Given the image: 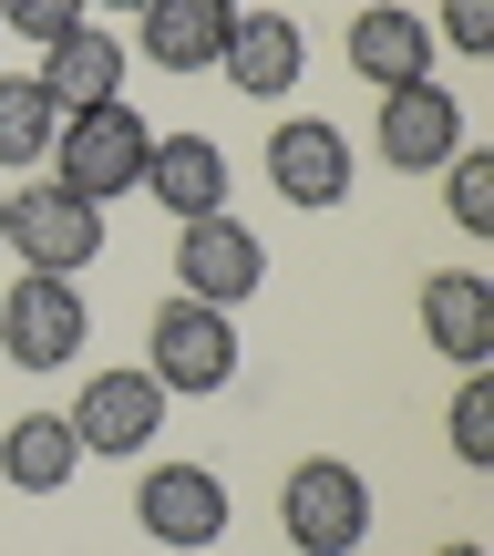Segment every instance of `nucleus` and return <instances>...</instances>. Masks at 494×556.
<instances>
[{"instance_id": "dca6fc26", "label": "nucleus", "mask_w": 494, "mask_h": 556, "mask_svg": "<svg viewBox=\"0 0 494 556\" xmlns=\"http://www.w3.org/2000/svg\"><path fill=\"white\" fill-rule=\"evenodd\" d=\"M144 197H155L176 227L227 217V155L206 135H155V155H144Z\"/></svg>"}, {"instance_id": "b1692460", "label": "nucleus", "mask_w": 494, "mask_h": 556, "mask_svg": "<svg viewBox=\"0 0 494 556\" xmlns=\"http://www.w3.org/2000/svg\"><path fill=\"white\" fill-rule=\"evenodd\" d=\"M83 11H144V0H83Z\"/></svg>"}, {"instance_id": "f03ea898", "label": "nucleus", "mask_w": 494, "mask_h": 556, "mask_svg": "<svg viewBox=\"0 0 494 556\" xmlns=\"http://www.w3.org/2000/svg\"><path fill=\"white\" fill-rule=\"evenodd\" d=\"M83 340H93V309H83L73 278L21 268L0 289V361L11 371H62V361H83Z\"/></svg>"}, {"instance_id": "2eb2a0df", "label": "nucleus", "mask_w": 494, "mask_h": 556, "mask_svg": "<svg viewBox=\"0 0 494 556\" xmlns=\"http://www.w3.org/2000/svg\"><path fill=\"white\" fill-rule=\"evenodd\" d=\"M422 340H433L443 361H464V371H484V361H494V278L433 268V278H422Z\"/></svg>"}, {"instance_id": "1a4fd4ad", "label": "nucleus", "mask_w": 494, "mask_h": 556, "mask_svg": "<svg viewBox=\"0 0 494 556\" xmlns=\"http://www.w3.org/2000/svg\"><path fill=\"white\" fill-rule=\"evenodd\" d=\"M268 186L289 206H340L351 197V135H340L330 114H278L268 135Z\"/></svg>"}, {"instance_id": "9d476101", "label": "nucleus", "mask_w": 494, "mask_h": 556, "mask_svg": "<svg viewBox=\"0 0 494 556\" xmlns=\"http://www.w3.org/2000/svg\"><path fill=\"white\" fill-rule=\"evenodd\" d=\"M227 31H238V0H144L135 11V52L155 73H217Z\"/></svg>"}, {"instance_id": "412c9836", "label": "nucleus", "mask_w": 494, "mask_h": 556, "mask_svg": "<svg viewBox=\"0 0 494 556\" xmlns=\"http://www.w3.org/2000/svg\"><path fill=\"white\" fill-rule=\"evenodd\" d=\"M433 41H443V52H494V0H443V11H433Z\"/></svg>"}, {"instance_id": "ddd939ff", "label": "nucleus", "mask_w": 494, "mask_h": 556, "mask_svg": "<svg viewBox=\"0 0 494 556\" xmlns=\"http://www.w3.org/2000/svg\"><path fill=\"white\" fill-rule=\"evenodd\" d=\"M124 62H135V52H124L114 31L73 21V31H52V41H41V73H31V83L62 103V114H93V103H124Z\"/></svg>"}, {"instance_id": "0eeeda50", "label": "nucleus", "mask_w": 494, "mask_h": 556, "mask_svg": "<svg viewBox=\"0 0 494 556\" xmlns=\"http://www.w3.org/2000/svg\"><path fill=\"white\" fill-rule=\"evenodd\" d=\"M135 526L165 556H197V546L227 536V484L206 475V464H155V475L135 484Z\"/></svg>"}, {"instance_id": "20e7f679", "label": "nucleus", "mask_w": 494, "mask_h": 556, "mask_svg": "<svg viewBox=\"0 0 494 556\" xmlns=\"http://www.w3.org/2000/svg\"><path fill=\"white\" fill-rule=\"evenodd\" d=\"M0 248H21V268H41V278H83V268L103 258V206H83L73 186L31 176V186H11V227H0Z\"/></svg>"}, {"instance_id": "a211bd4d", "label": "nucleus", "mask_w": 494, "mask_h": 556, "mask_svg": "<svg viewBox=\"0 0 494 556\" xmlns=\"http://www.w3.org/2000/svg\"><path fill=\"white\" fill-rule=\"evenodd\" d=\"M52 135H62V103L41 93L31 73H0V176L52 165Z\"/></svg>"}, {"instance_id": "423d86ee", "label": "nucleus", "mask_w": 494, "mask_h": 556, "mask_svg": "<svg viewBox=\"0 0 494 556\" xmlns=\"http://www.w3.org/2000/svg\"><path fill=\"white\" fill-rule=\"evenodd\" d=\"M62 422H73L83 454H144V443H165V381L155 371H93Z\"/></svg>"}, {"instance_id": "393cba45", "label": "nucleus", "mask_w": 494, "mask_h": 556, "mask_svg": "<svg viewBox=\"0 0 494 556\" xmlns=\"http://www.w3.org/2000/svg\"><path fill=\"white\" fill-rule=\"evenodd\" d=\"M0 227H11V186H0Z\"/></svg>"}, {"instance_id": "6ab92c4d", "label": "nucleus", "mask_w": 494, "mask_h": 556, "mask_svg": "<svg viewBox=\"0 0 494 556\" xmlns=\"http://www.w3.org/2000/svg\"><path fill=\"white\" fill-rule=\"evenodd\" d=\"M443 206H454L464 238H494V155L484 144H464V155L443 165Z\"/></svg>"}, {"instance_id": "f257e3e1", "label": "nucleus", "mask_w": 494, "mask_h": 556, "mask_svg": "<svg viewBox=\"0 0 494 556\" xmlns=\"http://www.w3.org/2000/svg\"><path fill=\"white\" fill-rule=\"evenodd\" d=\"M144 155H155V124H144L135 103H93V114H62V135H52V186H73L83 206L135 197V186H144Z\"/></svg>"}, {"instance_id": "4468645a", "label": "nucleus", "mask_w": 494, "mask_h": 556, "mask_svg": "<svg viewBox=\"0 0 494 556\" xmlns=\"http://www.w3.org/2000/svg\"><path fill=\"white\" fill-rule=\"evenodd\" d=\"M217 73L238 83L248 103H278V93H299V73H309V41H299L289 11H238V31H227V62H217Z\"/></svg>"}, {"instance_id": "9b49d317", "label": "nucleus", "mask_w": 494, "mask_h": 556, "mask_svg": "<svg viewBox=\"0 0 494 556\" xmlns=\"http://www.w3.org/2000/svg\"><path fill=\"white\" fill-rule=\"evenodd\" d=\"M340 52H351V73L371 83V93H402V83H433V21L422 11H402V0H371V11L351 21V41H340Z\"/></svg>"}, {"instance_id": "f3484780", "label": "nucleus", "mask_w": 494, "mask_h": 556, "mask_svg": "<svg viewBox=\"0 0 494 556\" xmlns=\"http://www.w3.org/2000/svg\"><path fill=\"white\" fill-rule=\"evenodd\" d=\"M83 475V443L62 413H21L11 433H0V484L11 495H62V484Z\"/></svg>"}, {"instance_id": "6e6552de", "label": "nucleus", "mask_w": 494, "mask_h": 556, "mask_svg": "<svg viewBox=\"0 0 494 556\" xmlns=\"http://www.w3.org/2000/svg\"><path fill=\"white\" fill-rule=\"evenodd\" d=\"M381 165H402V176H443V165L464 155V103L443 93V83H402V93H381Z\"/></svg>"}, {"instance_id": "aec40b11", "label": "nucleus", "mask_w": 494, "mask_h": 556, "mask_svg": "<svg viewBox=\"0 0 494 556\" xmlns=\"http://www.w3.org/2000/svg\"><path fill=\"white\" fill-rule=\"evenodd\" d=\"M443 433H454V454L474 464H494V371H464V392H454V413H443Z\"/></svg>"}, {"instance_id": "f8f14e48", "label": "nucleus", "mask_w": 494, "mask_h": 556, "mask_svg": "<svg viewBox=\"0 0 494 556\" xmlns=\"http://www.w3.org/2000/svg\"><path fill=\"white\" fill-rule=\"evenodd\" d=\"M176 278H186V299H206V309H238V299H257V278H268V248H257L238 217H197L176 238Z\"/></svg>"}, {"instance_id": "5701e85b", "label": "nucleus", "mask_w": 494, "mask_h": 556, "mask_svg": "<svg viewBox=\"0 0 494 556\" xmlns=\"http://www.w3.org/2000/svg\"><path fill=\"white\" fill-rule=\"evenodd\" d=\"M433 556H484V546H474V536H454V546H433Z\"/></svg>"}, {"instance_id": "7ed1b4c3", "label": "nucleus", "mask_w": 494, "mask_h": 556, "mask_svg": "<svg viewBox=\"0 0 494 556\" xmlns=\"http://www.w3.org/2000/svg\"><path fill=\"white\" fill-rule=\"evenodd\" d=\"M278 526H289L299 556H351L360 536H371V484H360V464H289V484H278Z\"/></svg>"}, {"instance_id": "4be33fe9", "label": "nucleus", "mask_w": 494, "mask_h": 556, "mask_svg": "<svg viewBox=\"0 0 494 556\" xmlns=\"http://www.w3.org/2000/svg\"><path fill=\"white\" fill-rule=\"evenodd\" d=\"M73 21H83V0H0V31H21V41H52Z\"/></svg>"}, {"instance_id": "39448f33", "label": "nucleus", "mask_w": 494, "mask_h": 556, "mask_svg": "<svg viewBox=\"0 0 494 556\" xmlns=\"http://www.w3.org/2000/svg\"><path fill=\"white\" fill-rule=\"evenodd\" d=\"M144 371L165 392H227L238 381V309H206V299H165L155 330H144Z\"/></svg>"}]
</instances>
